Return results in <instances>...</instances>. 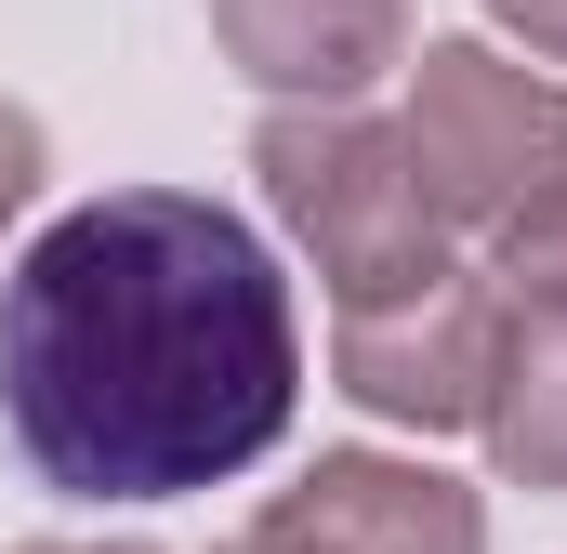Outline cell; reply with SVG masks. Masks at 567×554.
Here are the masks:
<instances>
[{
    "label": "cell",
    "mask_w": 567,
    "mask_h": 554,
    "mask_svg": "<svg viewBox=\"0 0 567 554\" xmlns=\"http://www.w3.org/2000/svg\"><path fill=\"white\" fill-rule=\"evenodd\" d=\"M303 410L278 252L198 185H106L0 277V422L66 502H185Z\"/></svg>",
    "instance_id": "1"
},
{
    "label": "cell",
    "mask_w": 567,
    "mask_h": 554,
    "mask_svg": "<svg viewBox=\"0 0 567 554\" xmlns=\"http://www.w3.org/2000/svg\"><path fill=\"white\" fill-rule=\"evenodd\" d=\"M251 172H265V212L303 238L330 304H370V290H410V277L449 265V225H435L423 172H410V133L370 93L265 106L251 120Z\"/></svg>",
    "instance_id": "2"
},
{
    "label": "cell",
    "mask_w": 567,
    "mask_h": 554,
    "mask_svg": "<svg viewBox=\"0 0 567 554\" xmlns=\"http://www.w3.org/2000/svg\"><path fill=\"white\" fill-rule=\"evenodd\" d=\"M396 133H410L435 225L488 238L515 198H542L567 172V80H542V53H502V40H410Z\"/></svg>",
    "instance_id": "3"
},
{
    "label": "cell",
    "mask_w": 567,
    "mask_h": 554,
    "mask_svg": "<svg viewBox=\"0 0 567 554\" xmlns=\"http://www.w3.org/2000/svg\"><path fill=\"white\" fill-rule=\"evenodd\" d=\"M502 277L435 265L410 290H370V304H330V383L370 422H410V435H475L488 410V370H502Z\"/></svg>",
    "instance_id": "4"
},
{
    "label": "cell",
    "mask_w": 567,
    "mask_h": 554,
    "mask_svg": "<svg viewBox=\"0 0 567 554\" xmlns=\"http://www.w3.org/2000/svg\"><path fill=\"white\" fill-rule=\"evenodd\" d=\"M238 554H488V502L423 449H317L238 529Z\"/></svg>",
    "instance_id": "5"
},
{
    "label": "cell",
    "mask_w": 567,
    "mask_h": 554,
    "mask_svg": "<svg viewBox=\"0 0 567 554\" xmlns=\"http://www.w3.org/2000/svg\"><path fill=\"white\" fill-rule=\"evenodd\" d=\"M410 0H212V53L278 106L370 93L383 66H410Z\"/></svg>",
    "instance_id": "6"
},
{
    "label": "cell",
    "mask_w": 567,
    "mask_h": 554,
    "mask_svg": "<svg viewBox=\"0 0 567 554\" xmlns=\"http://www.w3.org/2000/svg\"><path fill=\"white\" fill-rule=\"evenodd\" d=\"M475 435H488V462L515 489H567V304H515Z\"/></svg>",
    "instance_id": "7"
},
{
    "label": "cell",
    "mask_w": 567,
    "mask_h": 554,
    "mask_svg": "<svg viewBox=\"0 0 567 554\" xmlns=\"http://www.w3.org/2000/svg\"><path fill=\"white\" fill-rule=\"evenodd\" d=\"M488 277H502V304H567V172L488 225Z\"/></svg>",
    "instance_id": "8"
},
{
    "label": "cell",
    "mask_w": 567,
    "mask_h": 554,
    "mask_svg": "<svg viewBox=\"0 0 567 554\" xmlns=\"http://www.w3.org/2000/svg\"><path fill=\"white\" fill-rule=\"evenodd\" d=\"M40 172H53V133H40V106H13V93H0V225L40 198Z\"/></svg>",
    "instance_id": "9"
},
{
    "label": "cell",
    "mask_w": 567,
    "mask_h": 554,
    "mask_svg": "<svg viewBox=\"0 0 567 554\" xmlns=\"http://www.w3.org/2000/svg\"><path fill=\"white\" fill-rule=\"evenodd\" d=\"M488 27H502L515 53H542V66H567V0H488Z\"/></svg>",
    "instance_id": "10"
},
{
    "label": "cell",
    "mask_w": 567,
    "mask_h": 554,
    "mask_svg": "<svg viewBox=\"0 0 567 554\" xmlns=\"http://www.w3.org/2000/svg\"><path fill=\"white\" fill-rule=\"evenodd\" d=\"M27 554H158V542H27Z\"/></svg>",
    "instance_id": "11"
}]
</instances>
